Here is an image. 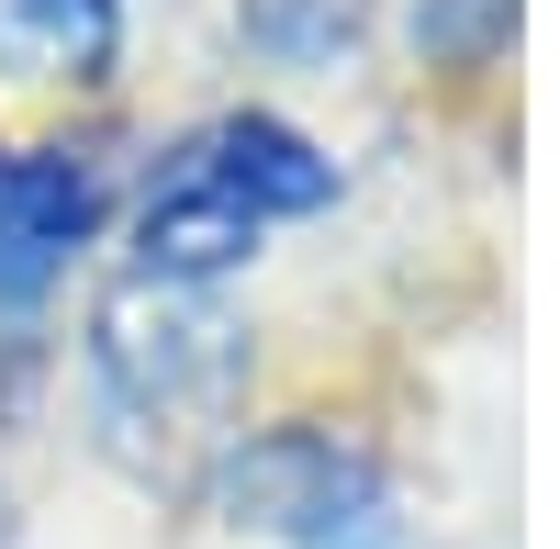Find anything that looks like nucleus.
Returning a JSON list of instances; mask_svg holds the SVG:
<instances>
[{
  "instance_id": "obj_4",
  "label": "nucleus",
  "mask_w": 560,
  "mask_h": 549,
  "mask_svg": "<svg viewBox=\"0 0 560 549\" xmlns=\"http://www.w3.org/2000/svg\"><path fill=\"white\" fill-rule=\"evenodd\" d=\"M191 157L236 191L247 224H292V213H325V202H337V157H325L314 135H292L280 113H224V124H202Z\"/></svg>"
},
{
  "instance_id": "obj_2",
  "label": "nucleus",
  "mask_w": 560,
  "mask_h": 549,
  "mask_svg": "<svg viewBox=\"0 0 560 549\" xmlns=\"http://www.w3.org/2000/svg\"><path fill=\"white\" fill-rule=\"evenodd\" d=\"M370 493H382V471H370V448H348L337 427H269L247 448H224L213 460V505L236 527H269V538H325L337 516H359Z\"/></svg>"
},
{
  "instance_id": "obj_6",
  "label": "nucleus",
  "mask_w": 560,
  "mask_h": 549,
  "mask_svg": "<svg viewBox=\"0 0 560 549\" xmlns=\"http://www.w3.org/2000/svg\"><path fill=\"white\" fill-rule=\"evenodd\" d=\"M236 34L280 68H325L370 34V0H236Z\"/></svg>"
},
{
  "instance_id": "obj_7",
  "label": "nucleus",
  "mask_w": 560,
  "mask_h": 549,
  "mask_svg": "<svg viewBox=\"0 0 560 549\" xmlns=\"http://www.w3.org/2000/svg\"><path fill=\"white\" fill-rule=\"evenodd\" d=\"M516 12H527V0H415V57L493 68L504 45H516Z\"/></svg>"
},
{
  "instance_id": "obj_3",
  "label": "nucleus",
  "mask_w": 560,
  "mask_h": 549,
  "mask_svg": "<svg viewBox=\"0 0 560 549\" xmlns=\"http://www.w3.org/2000/svg\"><path fill=\"white\" fill-rule=\"evenodd\" d=\"M90 224H102V179L79 157H0V303H34L68 247H90Z\"/></svg>"
},
{
  "instance_id": "obj_5",
  "label": "nucleus",
  "mask_w": 560,
  "mask_h": 549,
  "mask_svg": "<svg viewBox=\"0 0 560 549\" xmlns=\"http://www.w3.org/2000/svg\"><path fill=\"white\" fill-rule=\"evenodd\" d=\"M124 0H0V68L12 79H113Z\"/></svg>"
},
{
  "instance_id": "obj_1",
  "label": "nucleus",
  "mask_w": 560,
  "mask_h": 549,
  "mask_svg": "<svg viewBox=\"0 0 560 549\" xmlns=\"http://www.w3.org/2000/svg\"><path fill=\"white\" fill-rule=\"evenodd\" d=\"M90 393H102L124 448H202L224 437V416L247 393V326L213 292L124 281L90 314Z\"/></svg>"
},
{
  "instance_id": "obj_8",
  "label": "nucleus",
  "mask_w": 560,
  "mask_h": 549,
  "mask_svg": "<svg viewBox=\"0 0 560 549\" xmlns=\"http://www.w3.org/2000/svg\"><path fill=\"white\" fill-rule=\"evenodd\" d=\"M303 549H415V538H404V516H393V493H370L359 516H337V527L303 538Z\"/></svg>"
}]
</instances>
